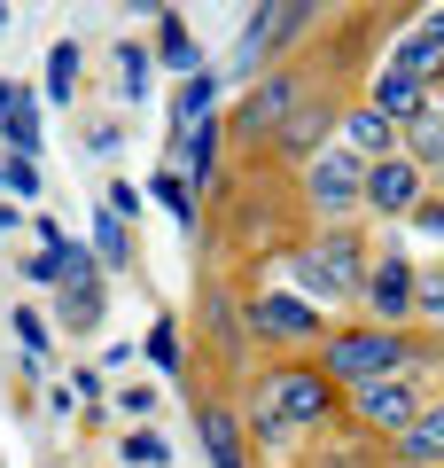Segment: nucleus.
I'll return each mask as SVG.
<instances>
[{"instance_id": "nucleus-14", "label": "nucleus", "mask_w": 444, "mask_h": 468, "mask_svg": "<svg viewBox=\"0 0 444 468\" xmlns=\"http://www.w3.org/2000/svg\"><path fill=\"white\" fill-rule=\"evenodd\" d=\"M211 156H218V117L211 125H180V172H172V180H196V187H211Z\"/></svg>"}, {"instance_id": "nucleus-25", "label": "nucleus", "mask_w": 444, "mask_h": 468, "mask_svg": "<svg viewBox=\"0 0 444 468\" xmlns=\"http://www.w3.org/2000/svg\"><path fill=\"white\" fill-rule=\"evenodd\" d=\"M8 141H16V156L39 149V110H32V101H16V110H8Z\"/></svg>"}, {"instance_id": "nucleus-5", "label": "nucleus", "mask_w": 444, "mask_h": 468, "mask_svg": "<svg viewBox=\"0 0 444 468\" xmlns=\"http://www.w3.org/2000/svg\"><path fill=\"white\" fill-rule=\"evenodd\" d=\"M296 101H304V86H296V79H258V86H249V101H242V117H234V125H242V141L280 133Z\"/></svg>"}, {"instance_id": "nucleus-26", "label": "nucleus", "mask_w": 444, "mask_h": 468, "mask_svg": "<svg viewBox=\"0 0 444 468\" xmlns=\"http://www.w3.org/2000/svg\"><path fill=\"white\" fill-rule=\"evenodd\" d=\"M94 242H101V258H110V266H125V258H132V234H125V218H101V227H94Z\"/></svg>"}, {"instance_id": "nucleus-4", "label": "nucleus", "mask_w": 444, "mask_h": 468, "mask_svg": "<svg viewBox=\"0 0 444 468\" xmlns=\"http://www.w3.org/2000/svg\"><path fill=\"white\" fill-rule=\"evenodd\" d=\"M296 282H304V297H344V289L359 282V242H351V234L304 242V250H296Z\"/></svg>"}, {"instance_id": "nucleus-9", "label": "nucleus", "mask_w": 444, "mask_h": 468, "mask_svg": "<svg viewBox=\"0 0 444 468\" xmlns=\"http://www.w3.org/2000/svg\"><path fill=\"white\" fill-rule=\"evenodd\" d=\"M249 320H258V335H273V344L320 335V313H312L304 297H258V304H249Z\"/></svg>"}, {"instance_id": "nucleus-12", "label": "nucleus", "mask_w": 444, "mask_h": 468, "mask_svg": "<svg viewBox=\"0 0 444 468\" xmlns=\"http://www.w3.org/2000/svg\"><path fill=\"white\" fill-rule=\"evenodd\" d=\"M390 141H397V125L375 110V101H366V110H351V125H344V149L359 156V165H382V156H390Z\"/></svg>"}, {"instance_id": "nucleus-33", "label": "nucleus", "mask_w": 444, "mask_h": 468, "mask_svg": "<svg viewBox=\"0 0 444 468\" xmlns=\"http://www.w3.org/2000/svg\"><path fill=\"white\" fill-rule=\"evenodd\" d=\"M0 234H8V203H0Z\"/></svg>"}, {"instance_id": "nucleus-27", "label": "nucleus", "mask_w": 444, "mask_h": 468, "mask_svg": "<svg viewBox=\"0 0 444 468\" xmlns=\"http://www.w3.org/2000/svg\"><path fill=\"white\" fill-rule=\"evenodd\" d=\"M117 70H125V94H148V48H117Z\"/></svg>"}, {"instance_id": "nucleus-23", "label": "nucleus", "mask_w": 444, "mask_h": 468, "mask_svg": "<svg viewBox=\"0 0 444 468\" xmlns=\"http://www.w3.org/2000/svg\"><path fill=\"white\" fill-rule=\"evenodd\" d=\"M0 187L32 203V196H39V165H32V156H8V165H0Z\"/></svg>"}, {"instance_id": "nucleus-2", "label": "nucleus", "mask_w": 444, "mask_h": 468, "mask_svg": "<svg viewBox=\"0 0 444 468\" xmlns=\"http://www.w3.org/2000/svg\"><path fill=\"white\" fill-rule=\"evenodd\" d=\"M328 406H335V390L320 383L312 367H280L273 383L258 390V430L273 437V430H304V421H328Z\"/></svg>"}, {"instance_id": "nucleus-16", "label": "nucleus", "mask_w": 444, "mask_h": 468, "mask_svg": "<svg viewBox=\"0 0 444 468\" xmlns=\"http://www.w3.org/2000/svg\"><path fill=\"white\" fill-rule=\"evenodd\" d=\"M328 125H335V110H328V101H320V94H304V101H296V110H289V125H280V149H312V141L320 133H328Z\"/></svg>"}, {"instance_id": "nucleus-30", "label": "nucleus", "mask_w": 444, "mask_h": 468, "mask_svg": "<svg viewBox=\"0 0 444 468\" xmlns=\"http://www.w3.org/2000/svg\"><path fill=\"white\" fill-rule=\"evenodd\" d=\"M413 304H428V313H444V282H413Z\"/></svg>"}, {"instance_id": "nucleus-17", "label": "nucleus", "mask_w": 444, "mask_h": 468, "mask_svg": "<svg viewBox=\"0 0 444 468\" xmlns=\"http://www.w3.org/2000/svg\"><path fill=\"white\" fill-rule=\"evenodd\" d=\"M156 55H164L172 70H187V79L203 70V48L187 39V24H180V16H156Z\"/></svg>"}, {"instance_id": "nucleus-3", "label": "nucleus", "mask_w": 444, "mask_h": 468, "mask_svg": "<svg viewBox=\"0 0 444 468\" xmlns=\"http://www.w3.org/2000/svg\"><path fill=\"white\" fill-rule=\"evenodd\" d=\"M304 196H312V211L320 218H335V211H351V203H366V165L335 141V149H320L312 156V172H304Z\"/></svg>"}, {"instance_id": "nucleus-19", "label": "nucleus", "mask_w": 444, "mask_h": 468, "mask_svg": "<svg viewBox=\"0 0 444 468\" xmlns=\"http://www.w3.org/2000/svg\"><path fill=\"white\" fill-rule=\"evenodd\" d=\"M406 141H413V165H444V110H421L406 125Z\"/></svg>"}, {"instance_id": "nucleus-31", "label": "nucleus", "mask_w": 444, "mask_h": 468, "mask_svg": "<svg viewBox=\"0 0 444 468\" xmlns=\"http://www.w3.org/2000/svg\"><path fill=\"white\" fill-rule=\"evenodd\" d=\"M320 468H366V452H351V445H344V452H328Z\"/></svg>"}, {"instance_id": "nucleus-1", "label": "nucleus", "mask_w": 444, "mask_h": 468, "mask_svg": "<svg viewBox=\"0 0 444 468\" xmlns=\"http://www.w3.org/2000/svg\"><path fill=\"white\" fill-rule=\"evenodd\" d=\"M413 351H406V335L397 328H344V335H328V359H320V383H382V375H397Z\"/></svg>"}, {"instance_id": "nucleus-6", "label": "nucleus", "mask_w": 444, "mask_h": 468, "mask_svg": "<svg viewBox=\"0 0 444 468\" xmlns=\"http://www.w3.org/2000/svg\"><path fill=\"white\" fill-rule=\"evenodd\" d=\"M366 203H375V211H421V165H413V156L366 165Z\"/></svg>"}, {"instance_id": "nucleus-29", "label": "nucleus", "mask_w": 444, "mask_h": 468, "mask_svg": "<svg viewBox=\"0 0 444 468\" xmlns=\"http://www.w3.org/2000/svg\"><path fill=\"white\" fill-rule=\"evenodd\" d=\"M413 227H421V234H437V242H444V203H428V196H421V211H413Z\"/></svg>"}, {"instance_id": "nucleus-10", "label": "nucleus", "mask_w": 444, "mask_h": 468, "mask_svg": "<svg viewBox=\"0 0 444 468\" xmlns=\"http://www.w3.org/2000/svg\"><path fill=\"white\" fill-rule=\"evenodd\" d=\"M397 461L406 468H437L444 461V406H421V414L397 430Z\"/></svg>"}, {"instance_id": "nucleus-8", "label": "nucleus", "mask_w": 444, "mask_h": 468, "mask_svg": "<svg viewBox=\"0 0 444 468\" xmlns=\"http://www.w3.org/2000/svg\"><path fill=\"white\" fill-rule=\"evenodd\" d=\"M413 282H421V273H413L406 258H382V266L366 273V304H375V320H406L413 313Z\"/></svg>"}, {"instance_id": "nucleus-24", "label": "nucleus", "mask_w": 444, "mask_h": 468, "mask_svg": "<svg viewBox=\"0 0 444 468\" xmlns=\"http://www.w3.org/2000/svg\"><path fill=\"white\" fill-rule=\"evenodd\" d=\"M125 461H132V468H164L172 452H164V437H156V430H132V437H125Z\"/></svg>"}, {"instance_id": "nucleus-18", "label": "nucleus", "mask_w": 444, "mask_h": 468, "mask_svg": "<svg viewBox=\"0 0 444 468\" xmlns=\"http://www.w3.org/2000/svg\"><path fill=\"white\" fill-rule=\"evenodd\" d=\"M211 110H218V70H196V79L180 86V125H211Z\"/></svg>"}, {"instance_id": "nucleus-22", "label": "nucleus", "mask_w": 444, "mask_h": 468, "mask_svg": "<svg viewBox=\"0 0 444 468\" xmlns=\"http://www.w3.org/2000/svg\"><path fill=\"white\" fill-rule=\"evenodd\" d=\"M148 367H180V328H172V320H156V328H148Z\"/></svg>"}, {"instance_id": "nucleus-15", "label": "nucleus", "mask_w": 444, "mask_h": 468, "mask_svg": "<svg viewBox=\"0 0 444 468\" xmlns=\"http://www.w3.org/2000/svg\"><path fill=\"white\" fill-rule=\"evenodd\" d=\"M375 110L390 117V125H413V117L428 110V86H413L406 70H382V86H375Z\"/></svg>"}, {"instance_id": "nucleus-13", "label": "nucleus", "mask_w": 444, "mask_h": 468, "mask_svg": "<svg viewBox=\"0 0 444 468\" xmlns=\"http://www.w3.org/2000/svg\"><path fill=\"white\" fill-rule=\"evenodd\" d=\"M390 70H406L413 86H428V79L444 70V32H437V24H421V32H406V39H397V63H390Z\"/></svg>"}, {"instance_id": "nucleus-7", "label": "nucleus", "mask_w": 444, "mask_h": 468, "mask_svg": "<svg viewBox=\"0 0 444 468\" xmlns=\"http://www.w3.org/2000/svg\"><path fill=\"white\" fill-rule=\"evenodd\" d=\"M351 406H359V421H375V430H390V437L406 430L413 414H421V399H413L397 375H382V383H359V390H351Z\"/></svg>"}, {"instance_id": "nucleus-28", "label": "nucleus", "mask_w": 444, "mask_h": 468, "mask_svg": "<svg viewBox=\"0 0 444 468\" xmlns=\"http://www.w3.org/2000/svg\"><path fill=\"white\" fill-rule=\"evenodd\" d=\"M16 335H24V351H48V320L39 313H16Z\"/></svg>"}, {"instance_id": "nucleus-21", "label": "nucleus", "mask_w": 444, "mask_h": 468, "mask_svg": "<svg viewBox=\"0 0 444 468\" xmlns=\"http://www.w3.org/2000/svg\"><path fill=\"white\" fill-rule=\"evenodd\" d=\"M70 86H79V39H55V55H48V94L70 101Z\"/></svg>"}, {"instance_id": "nucleus-32", "label": "nucleus", "mask_w": 444, "mask_h": 468, "mask_svg": "<svg viewBox=\"0 0 444 468\" xmlns=\"http://www.w3.org/2000/svg\"><path fill=\"white\" fill-rule=\"evenodd\" d=\"M16 101H24V94H16V86H0V125H8V110H16Z\"/></svg>"}, {"instance_id": "nucleus-20", "label": "nucleus", "mask_w": 444, "mask_h": 468, "mask_svg": "<svg viewBox=\"0 0 444 468\" xmlns=\"http://www.w3.org/2000/svg\"><path fill=\"white\" fill-rule=\"evenodd\" d=\"M148 196L164 203V211H172V218H180V227H187V234H196V196H187V187H180V180H172V172H148Z\"/></svg>"}, {"instance_id": "nucleus-11", "label": "nucleus", "mask_w": 444, "mask_h": 468, "mask_svg": "<svg viewBox=\"0 0 444 468\" xmlns=\"http://www.w3.org/2000/svg\"><path fill=\"white\" fill-rule=\"evenodd\" d=\"M196 437H203V452H211V468H249V461H242V421H234L227 406H203V414H196Z\"/></svg>"}]
</instances>
